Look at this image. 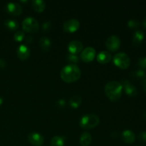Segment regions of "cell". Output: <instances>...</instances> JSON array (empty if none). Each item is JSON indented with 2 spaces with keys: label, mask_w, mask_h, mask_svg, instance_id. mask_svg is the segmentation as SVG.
Returning a JSON list of instances; mask_svg holds the SVG:
<instances>
[{
  "label": "cell",
  "mask_w": 146,
  "mask_h": 146,
  "mask_svg": "<svg viewBox=\"0 0 146 146\" xmlns=\"http://www.w3.org/2000/svg\"><path fill=\"white\" fill-rule=\"evenodd\" d=\"M138 138L143 143H146V131H143L138 135Z\"/></svg>",
  "instance_id": "obj_29"
},
{
  "label": "cell",
  "mask_w": 146,
  "mask_h": 146,
  "mask_svg": "<svg viewBox=\"0 0 146 146\" xmlns=\"http://www.w3.org/2000/svg\"><path fill=\"white\" fill-rule=\"evenodd\" d=\"M65 142V137L55 135L51 140L50 146H64Z\"/></svg>",
  "instance_id": "obj_20"
},
{
  "label": "cell",
  "mask_w": 146,
  "mask_h": 146,
  "mask_svg": "<svg viewBox=\"0 0 146 146\" xmlns=\"http://www.w3.org/2000/svg\"><path fill=\"white\" fill-rule=\"evenodd\" d=\"M30 39H33L32 37H31V36L27 37V42H28V43L31 42V40H30Z\"/></svg>",
  "instance_id": "obj_34"
},
{
  "label": "cell",
  "mask_w": 146,
  "mask_h": 146,
  "mask_svg": "<svg viewBox=\"0 0 146 146\" xmlns=\"http://www.w3.org/2000/svg\"><path fill=\"white\" fill-rule=\"evenodd\" d=\"M123 86L121 84L116 81H111L107 83L105 86V93L111 101H116L121 98Z\"/></svg>",
  "instance_id": "obj_2"
},
{
  "label": "cell",
  "mask_w": 146,
  "mask_h": 146,
  "mask_svg": "<svg viewBox=\"0 0 146 146\" xmlns=\"http://www.w3.org/2000/svg\"><path fill=\"white\" fill-rule=\"evenodd\" d=\"M91 141H92L91 135L88 132L83 133L80 137L79 140L80 143L82 146H88L91 144Z\"/></svg>",
  "instance_id": "obj_17"
},
{
  "label": "cell",
  "mask_w": 146,
  "mask_h": 146,
  "mask_svg": "<svg viewBox=\"0 0 146 146\" xmlns=\"http://www.w3.org/2000/svg\"><path fill=\"white\" fill-rule=\"evenodd\" d=\"M80 27V22L76 19H71L64 23V29L66 32H74Z\"/></svg>",
  "instance_id": "obj_9"
},
{
  "label": "cell",
  "mask_w": 146,
  "mask_h": 146,
  "mask_svg": "<svg viewBox=\"0 0 146 146\" xmlns=\"http://www.w3.org/2000/svg\"><path fill=\"white\" fill-rule=\"evenodd\" d=\"M122 139L126 143L131 144L135 140V135L131 130H125L122 133Z\"/></svg>",
  "instance_id": "obj_15"
},
{
  "label": "cell",
  "mask_w": 146,
  "mask_h": 146,
  "mask_svg": "<svg viewBox=\"0 0 146 146\" xmlns=\"http://www.w3.org/2000/svg\"><path fill=\"white\" fill-rule=\"evenodd\" d=\"M144 38V33L141 30H136L133 36V44L134 46H139Z\"/></svg>",
  "instance_id": "obj_16"
},
{
  "label": "cell",
  "mask_w": 146,
  "mask_h": 146,
  "mask_svg": "<svg viewBox=\"0 0 146 146\" xmlns=\"http://www.w3.org/2000/svg\"><path fill=\"white\" fill-rule=\"evenodd\" d=\"M24 36H25V34H24V32L22 31H17V32L14 34V39L17 41H21L23 39H24Z\"/></svg>",
  "instance_id": "obj_24"
},
{
  "label": "cell",
  "mask_w": 146,
  "mask_h": 146,
  "mask_svg": "<svg viewBox=\"0 0 146 146\" xmlns=\"http://www.w3.org/2000/svg\"><path fill=\"white\" fill-rule=\"evenodd\" d=\"M107 48L111 51H115L119 48L121 46V40L117 36L111 35L107 38L106 41Z\"/></svg>",
  "instance_id": "obj_6"
},
{
  "label": "cell",
  "mask_w": 146,
  "mask_h": 146,
  "mask_svg": "<svg viewBox=\"0 0 146 146\" xmlns=\"http://www.w3.org/2000/svg\"><path fill=\"white\" fill-rule=\"evenodd\" d=\"M32 7L37 12H42L46 7V3L42 0H34L32 1Z\"/></svg>",
  "instance_id": "obj_19"
},
{
  "label": "cell",
  "mask_w": 146,
  "mask_h": 146,
  "mask_svg": "<svg viewBox=\"0 0 146 146\" xmlns=\"http://www.w3.org/2000/svg\"></svg>",
  "instance_id": "obj_37"
},
{
  "label": "cell",
  "mask_w": 146,
  "mask_h": 146,
  "mask_svg": "<svg viewBox=\"0 0 146 146\" xmlns=\"http://www.w3.org/2000/svg\"><path fill=\"white\" fill-rule=\"evenodd\" d=\"M51 28V22L50 21H45V22L43 23L42 24V29L43 31L46 32V31H48Z\"/></svg>",
  "instance_id": "obj_27"
},
{
  "label": "cell",
  "mask_w": 146,
  "mask_h": 146,
  "mask_svg": "<svg viewBox=\"0 0 146 146\" xmlns=\"http://www.w3.org/2000/svg\"><path fill=\"white\" fill-rule=\"evenodd\" d=\"M67 58H68V60L70 61V62L73 63V64L78 63V60H79L78 59V57L77 56L76 54H68Z\"/></svg>",
  "instance_id": "obj_25"
},
{
  "label": "cell",
  "mask_w": 146,
  "mask_h": 146,
  "mask_svg": "<svg viewBox=\"0 0 146 146\" xmlns=\"http://www.w3.org/2000/svg\"><path fill=\"white\" fill-rule=\"evenodd\" d=\"M97 61L101 64H107L112 58L111 53L107 51H101L97 55Z\"/></svg>",
  "instance_id": "obj_14"
},
{
  "label": "cell",
  "mask_w": 146,
  "mask_h": 146,
  "mask_svg": "<svg viewBox=\"0 0 146 146\" xmlns=\"http://www.w3.org/2000/svg\"><path fill=\"white\" fill-rule=\"evenodd\" d=\"M143 81V82H145V83H146V75H145V78H143V81Z\"/></svg>",
  "instance_id": "obj_36"
},
{
  "label": "cell",
  "mask_w": 146,
  "mask_h": 146,
  "mask_svg": "<svg viewBox=\"0 0 146 146\" xmlns=\"http://www.w3.org/2000/svg\"><path fill=\"white\" fill-rule=\"evenodd\" d=\"M6 10L12 15L18 16L22 12V7L19 3L9 2L6 6Z\"/></svg>",
  "instance_id": "obj_10"
},
{
  "label": "cell",
  "mask_w": 146,
  "mask_h": 146,
  "mask_svg": "<svg viewBox=\"0 0 146 146\" xmlns=\"http://www.w3.org/2000/svg\"><path fill=\"white\" fill-rule=\"evenodd\" d=\"M122 85L123 88L125 91V94L130 97H135L138 94V90L134 86L133 84H131L128 80H123L121 82H120Z\"/></svg>",
  "instance_id": "obj_7"
},
{
  "label": "cell",
  "mask_w": 146,
  "mask_h": 146,
  "mask_svg": "<svg viewBox=\"0 0 146 146\" xmlns=\"http://www.w3.org/2000/svg\"><path fill=\"white\" fill-rule=\"evenodd\" d=\"M17 56L21 60L28 58L30 56V49L25 44H21L17 49Z\"/></svg>",
  "instance_id": "obj_13"
},
{
  "label": "cell",
  "mask_w": 146,
  "mask_h": 146,
  "mask_svg": "<svg viewBox=\"0 0 146 146\" xmlns=\"http://www.w3.org/2000/svg\"><path fill=\"white\" fill-rule=\"evenodd\" d=\"M22 28L24 31L29 33H35L38 31L39 25L36 19L28 17L22 21Z\"/></svg>",
  "instance_id": "obj_5"
},
{
  "label": "cell",
  "mask_w": 146,
  "mask_h": 146,
  "mask_svg": "<svg viewBox=\"0 0 146 146\" xmlns=\"http://www.w3.org/2000/svg\"><path fill=\"white\" fill-rule=\"evenodd\" d=\"M142 85H143V88L144 91L146 92V83L143 82V81H142Z\"/></svg>",
  "instance_id": "obj_32"
},
{
  "label": "cell",
  "mask_w": 146,
  "mask_h": 146,
  "mask_svg": "<svg viewBox=\"0 0 146 146\" xmlns=\"http://www.w3.org/2000/svg\"><path fill=\"white\" fill-rule=\"evenodd\" d=\"M81 104V98L78 95H74L69 99V105L72 108H77Z\"/></svg>",
  "instance_id": "obj_22"
},
{
  "label": "cell",
  "mask_w": 146,
  "mask_h": 146,
  "mask_svg": "<svg viewBox=\"0 0 146 146\" xmlns=\"http://www.w3.org/2000/svg\"><path fill=\"white\" fill-rule=\"evenodd\" d=\"M143 27L146 29V17L144 18L143 21Z\"/></svg>",
  "instance_id": "obj_33"
},
{
  "label": "cell",
  "mask_w": 146,
  "mask_h": 146,
  "mask_svg": "<svg viewBox=\"0 0 146 146\" xmlns=\"http://www.w3.org/2000/svg\"><path fill=\"white\" fill-rule=\"evenodd\" d=\"M140 26V22L136 19H130L128 21V27L131 29H137Z\"/></svg>",
  "instance_id": "obj_23"
},
{
  "label": "cell",
  "mask_w": 146,
  "mask_h": 146,
  "mask_svg": "<svg viewBox=\"0 0 146 146\" xmlns=\"http://www.w3.org/2000/svg\"><path fill=\"white\" fill-rule=\"evenodd\" d=\"M81 71L79 67L76 64H68L65 66L61 69L60 73V76L63 81L66 82H74L79 79L81 77Z\"/></svg>",
  "instance_id": "obj_1"
},
{
  "label": "cell",
  "mask_w": 146,
  "mask_h": 146,
  "mask_svg": "<svg viewBox=\"0 0 146 146\" xmlns=\"http://www.w3.org/2000/svg\"><path fill=\"white\" fill-rule=\"evenodd\" d=\"M4 26L7 27L8 29L12 30H17L19 28V24L16 20L11 19H6L4 22Z\"/></svg>",
  "instance_id": "obj_21"
},
{
  "label": "cell",
  "mask_w": 146,
  "mask_h": 146,
  "mask_svg": "<svg viewBox=\"0 0 146 146\" xmlns=\"http://www.w3.org/2000/svg\"><path fill=\"white\" fill-rule=\"evenodd\" d=\"M39 46L41 48V49L44 50L45 51H48L50 49L51 46V41L50 40V38H47L46 36L41 37L39 39Z\"/></svg>",
  "instance_id": "obj_18"
},
{
  "label": "cell",
  "mask_w": 146,
  "mask_h": 146,
  "mask_svg": "<svg viewBox=\"0 0 146 146\" xmlns=\"http://www.w3.org/2000/svg\"><path fill=\"white\" fill-rule=\"evenodd\" d=\"M2 103H3V98H1V97H0V106L2 104Z\"/></svg>",
  "instance_id": "obj_35"
},
{
  "label": "cell",
  "mask_w": 146,
  "mask_h": 146,
  "mask_svg": "<svg viewBox=\"0 0 146 146\" xmlns=\"http://www.w3.org/2000/svg\"><path fill=\"white\" fill-rule=\"evenodd\" d=\"M138 64L139 65V66L141 67V68L145 69L146 68V56L141 57V58H140L139 59H138Z\"/></svg>",
  "instance_id": "obj_28"
},
{
  "label": "cell",
  "mask_w": 146,
  "mask_h": 146,
  "mask_svg": "<svg viewBox=\"0 0 146 146\" xmlns=\"http://www.w3.org/2000/svg\"><path fill=\"white\" fill-rule=\"evenodd\" d=\"M83 48V44L78 40H73L68 44V49L72 54H76L81 52Z\"/></svg>",
  "instance_id": "obj_12"
},
{
  "label": "cell",
  "mask_w": 146,
  "mask_h": 146,
  "mask_svg": "<svg viewBox=\"0 0 146 146\" xmlns=\"http://www.w3.org/2000/svg\"><path fill=\"white\" fill-rule=\"evenodd\" d=\"M96 56L95 48L91 46H88L84 48L81 54V58L85 62H90Z\"/></svg>",
  "instance_id": "obj_8"
},
{
  "label": "cell",
  "mask_w": 146,
  "mask_h": 146,
  "mask_svg": "<svg viewBox=\"0 0 146 146\" xmlns=\"http://www.w3.org/2000/svg\"><path fill=\"white\" fill-rule=\"evenodd\" d=\"M113 61L115 65L122 69L128 68L131 64V59L127 54L124 52H120L115 54L113 58Z\"/></svg>",
  "instance_id": "obj_4"
},
{
  "label": "cell",
  "mask_w": 146,
  "mask_h": 146,
  "mask_svg": "<svg viewBox=\"0 0 146 146\" xmlns=\"http://www.w3.org/2000/svg\"><path fill=\"white\" fill-rule=\"evenodd\" d=\"M7 65V63H6V61L4 59V58H0V68H4V67Z\"/></svg>",
  "instance_id": "obj_31"
},
{
  "label": "cell",
  "mask_w": 146,
  "mask_h": 146,
  "mask_svg": "<svg viewBox=\"0 0 146 146\" xmlns=\"http://www.w3.org/2000/svg\"><path fill=\"white\" fill-rule=\"evenodd\" d=\"M145 72L143 69H139L134 72V76H135V77L139 78H142V79H143V78H145Z\"/></svg>",
  "instance_id": "obj_26"
},
{
  "label": "cell",
  "mask_w": 146,
  "mask_h": 146,
  "mask_svg": "<svg viewBox=\"0 0 146 146\" xmlns=\"http://www.w3.org/2000/svg\"><path fill=\"white\" fill-rule=\"evenodd\" d=\"M28 140L30 143L35 146H41L44 142V138L38 133H31L28 135Z\"/></svg>",
  "instance_id": "obj_11"
},
{
  "label": "cell",
  "mask_w": 146,
  "mask_h": 146,
  "mask_svg": "<svg viewBox=\"0 0 146 146\" xmlns=\"http://www.w3.org/2000/svg\"><path fill=\"white\" fill-rule=\"evenodd\" d=\"M56 104H57V105H58L59 107H61V108H63V107L65 106V105H66V101H64V99H60V100H58V101H57Z\"/></svg>",
  "instance_id": "obj_30"
},
{
  "label": "cell",
  "mask_w": 146,
  "mask_h": 146,
  "mask_svg": "<svg viewBox=\"0 0 146 146\" xmlns=\"http://www.w3.org/2000/svg\"><path fill=\"white\" fill-rule=\"evenodd\" d=\"M99 117L96 114H86L83 115L79 121V125L84 129H89L97 126L99 124Z\"/></svg>",
  "instance_id": "obj_3"
}]
</instances>
